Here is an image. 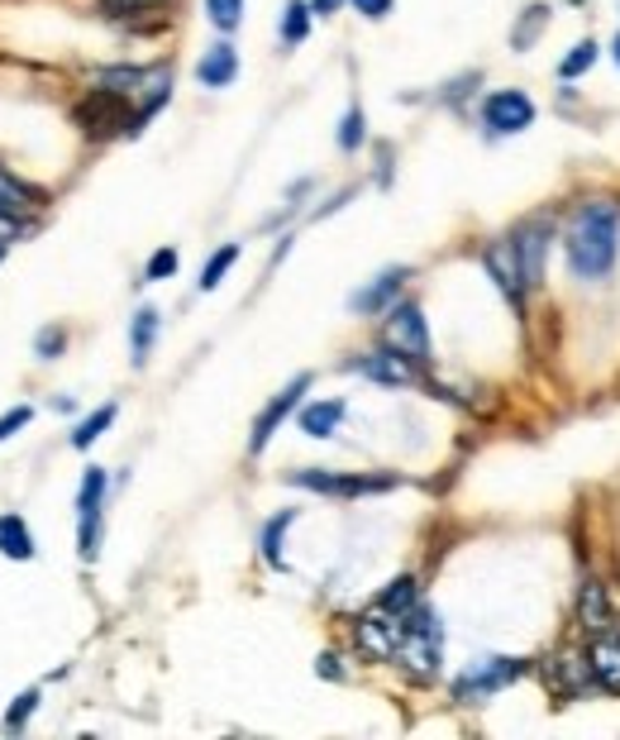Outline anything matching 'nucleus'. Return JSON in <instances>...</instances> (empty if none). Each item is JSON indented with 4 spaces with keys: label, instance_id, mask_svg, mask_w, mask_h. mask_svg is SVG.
I'll return each mask as SVG.
<instances>
[{
    "label": "nucleus",
    "instance_id": "nucleus-1",
    "mask_svg": "<svg viewBox=\"0 0 620 740\" xmlns=\"http://www.w3.org/2000/svg\"><path fill=\"white\" fill-rule=\"evenodd\" d=\"M620 254V206L616 201H583L563 234V258H569L573 277L583 282H601L616 268Z\"/></svg>",
    "mask_w": 620,
    "mask_h": 740
},
{
    "label": "nucleus",
    "instance_id": "nucleus-2",
    "mask_svg": "<svg viewBox=\"0 0 620 740\" xmlns=\"http://www.w3.org/2000/svg\"><path fill=\"white\" fill-rule=\"evenodd\" d=\"M440 650H444L440 616H434L430 606H416V612L406 616V636H401L397 659L416 673V679H434V673H440Z\"/></svg>",
    "mask_w": 620,
    "mask_h": 740
},
{
    "label": "nucleus",
    "instance_id": "nucleus-3",
    "mask_svg": "<svg viewBox=\"0 0 620 740\" xmlns=\"http://www.w3.org/2000/svg\"><path fill=\"white\" fill-rule=\"evenodd\" d=\"M296 487L306 493H320V497H373V493H391L397 478L391 473H329V469H301V473H286Z\"/></svg>",
    "mask_w": 620,
    "mask_h": 740
},
{
    "label": "nucleus",
    "instance_id": "nucleus-4",
    "mask_svg": "<svg viewBox=\"0 0 620 740\" xmlns=\"http://www.w3.org/2000/svg\"><path fill=\"white\" fill-rule=\"evenodd\" d=\"M401 636H406V616L387 612V606H367L359 616V626H353V640H359V650L367 659H397L401 650Z\"/></svg>",
    "mask_w": 620,
    "mask_h": 740
},
{
    "label": "nucleus",
    "instance_id": "nucleus-5",
    "mask_svg": "<svg viewBox=\"0 0 620 740\" xmlns=\"http://www.w3.org/2000/svg\"><path fill=\"white\" fill-rule=\"evenodd\" d=\"M105 469H86L82 478V493H77V550H82V559H96L101 550V501H105Z\"/></svg>",
    "mask_w": 620,
    "mask_h": 740
},
{
    "label": "nucleus",
    "instance_id": "nucleus-6",
    "mask_svg": "<svg viewBox=\"0 0 620 740\" xmlns=\"http://www.w3.org/2000/svg\"><path fill=\"white\" fill-rule=\"evenodd\" d=\"M382 335H387V345L406 354V359L425 363L430 359V329H425V315L411 301H397V307H387V325H382Z\"/></svg>",
    "mask_w": 620,
    "mask_h": 740
},
{
    "label": "nucleus",
    "instance_id": "nucleus-7",
    "mask_svg": "<svg viewBox=\"0 0 620 740\" xmlns=\"http://www.w3.org/2000/svg\"><path fill=\"white\" fill-rule=\"evenodd\" d=\"M482 125L492 129L496 139H506V135H525V129L535 125V101L525 96V91H516V86L492 91V96L482 101Z\"/></svg>",
    "mask_w": 620,
    "mask_h": 740
},
{
    "label": "nucleus",
    "instance_id": "nucleus-8",
    "mask_svg": "<svg viewBox=\"0 0 620 740\" xmlns=\"http://www.w3.org/2000/svg\"><path fill=\"white\" fill-rule=\"evenodd\" d=\"M520 669H525L520 659H478V664H468L464 679L454 683L458 703H482V697L501 693L511 679H520Z\"/></svg>",
    "mask_w": 620,
    "mask_h": 740
},
{
    "label": "nucleus",
    "instance_id": "nucleus-9",
    "mask_svg": "<svg viewBox=\"0 0 620 740\" xmlns=\"http://www.w3.org/2000/svg\"><path fill=\"white\" fill-rule=\"evenodd\" d=\"M306 392H311V373H301V378L292 382V388H282L268 406H262L258 420H254V435H248V454H262V449H268V440L277 435V426H282V420L296 412L301 396H306Z\"/></svg>",
    "mask_w": 620,
    "mask_h": 740
},
{
    "label": "nucleus",
    "instance_id": "nucleus-10",
    "mask_svg": "<svg viewBox=\"0 0 620 740\" xmlns=\"http://www.w3.org/2000/svg\"><path fill=\"white\" fill-rule=\"evenodd\" d=\"M482 268L492 273V282L501 287V292H506L511 301H525V292H530V287H525V273H520V254H516V240H496V244H487L482 248Z\"/></svg>",
    "mask_w": 620,
    "mask_h": 740
},
{
    "label": "nucleus",
    "instance_id": "nucleus-11",
    "mask_svg": "<svg viewBox=\"0 0 620 740\" xmlns=\"http://www.w3.org/2000/svg\"><path fill=\"white\" fill-rule=\"evenodd\" d=\"M125 96H115V91H91V101L77 105V125L86 129V135H110V129H134L125 120L120 111Z\"/></svg>",
    "mask_w": 620,
    "mask_h": 740
},
{
    "label": "nucleus",
    "instance_id": "nucleus-12",
    "mask_svg": "<svg viewBox=\"0 0 620 740\" xmlns=\"http://www.w3.org/2000/svg\"><path fill=\"white\" fill-rule=\"evenodd\" d=\"M363 378H373V382H382V388H411L416 382V359H406V354H397V349H377V354H363L359 363Z\"/></svg>",
    "mask_w": 620,
    "mask_h": 740
},
{
    "label": "nucleus",
    "instance_id": "nucleus-13",
    "mask_svg": "<svg viewBox=\"0 0 620 740\" xmlns=\"http://www.w3.org/2000/svg\"><path fill=\"white\" fill-rule=\"evenodd\" d=\"M549 240H553V230H549L545 220L520 224V234H516V254H520L525 287H539V282H545V254H549Z\"/></svg>",
    "mask_w": 620,
    "mask_h": 740
},
{
    "label": "nucleus",
    "instance_id": "nucleus-14",
    "mask_svg": "<svg viewBox=\"0 0 620 740\" xmlns=\"http://www.w3.org/2000/svg\"><path fill=\"white\" fill-rule=\"evenodd\" d=\"M577 626L587 636H601V631L616 626V612H611V592H606L601 578H587L583 592H577Z\"/></svg>",
    "mask_w": 620,
    "mask_h": 740
},
{
    "label": "nucleus",
    "instance_id": "nucleus-15",
    "mask_svg": "<svg viewBox=\"0 0 620 740\" xmlns=\"http://www.w3.org/2000/svg\"><path fill=\"white\" fill-rule=\"evenodd\" d=\"M406 277H411L406 268H387L373 287H363V292H353V297H349V311H359V315H377V311L397 307V292H401Z\"/></svg>",
    "mask_w": 620,
    "mask_h": 740
},
{
    "label": "nucleus",
    "instance_id": "nucleus-16",
    "mask_svg": "<svg viewBox=\"0 0 620 740\" xmlns=\"http://www.w3.org/2000/svg\"><path fill=\"white\" fill-rule=\"evenodd\" d=\"M587 659H592V673H597L601 689L620 693V631H616V626L601 631V636H592Z\"/></svg>",
    "mask_w": 620,
    "mask_h": 740
},
{
    "label": "nucleus",
    "instance_id": "nucleus-17",
    "mask_svg": "<svg viewBox=\"0 0 620 740\" xmlns=\"http://www.w3.org/2000/svg\"><path fill=\"white\" fill-rule=\"evenodd\" d=\"M234 77H239V53H234L230 44H215V48H206V58L196 62V82H201V86H210V91L230 86Z\"/></svg>",
    "mask_w": 620,
    "mask_h": 740
},
{
    "label": "nucleus",
    "instance_id": "nucleus-18",
    "mask_svg": "<svg viewBox=\"0 0 620 740\" xmlns=\"http://www.w3.org/2000/svg\"><path fill=\"white\" fill-rule=\"evenodd\" d=\"M339 420H344V402H339V396H325V402L301 406L296 426H301V435H311V440H329V435L339 430Z\"/></svg>",
    "mask_w": 620,
    "mask_h": 740
},
{
    "label": "nucleus",
    "instance_id": "nucleus-19",
    "mask_svg": "<svg viewBox=\"0 0 620 740\" xmlns=\"http://www.w3.org/2000/svg\"><path fill=\"white\" fill-rule=\"evenodd\" d=\"M549 683H553V693H587L592 683H597V673H592V659H577V655H559L553 659V669H549Z\"/></svg>",
    "mask_w": 620,
    "mask_h": 740
},
{
    "label": "nucleus",
    "instance_id": "nucleus-20",
    "mask_svg": "<svg viewBox=\"0 0 620 740\" xmlns=\"http://www.w3.org/2000/svg\"><path fill=\"white\" fill-rule=\"evenodd\" d=\"M0 554L5 559H34V535L24 517H0Z\"/></svg>",
    "mask_w": 620,
    "mask_h": 740
},
{
    "label": "nucleus",
    "instance_id": "nucleus-21",
    "mask_svg": "<svg viewBox=\"0 0 620 740\" xmlns=\"http://www.w3.org/2000/svg\"><path fill=\"white\" fill-rule=\"evenodd\" d=\"M38 201H44V192L24 187L20 177H10L5 167H0V210H10V216H24V210H34Z\"/></svg>",
    "mask_w": 620,
    "mask_h": 740
},
{
    "label": "nucleus",
    "instance_id": "nucleus-22",
    "mask_svg": "<svg viewBox=\"0 0 620 740\" xmlns=\"http://www.w3.org/2000/svg\"><path fill=\"white\" fill-rule=\"evenodd\" d=\"M377 606H387V612H397V616H411L416 606H420L416 578H391V583L377 592Z\"/></svg>",
    "mask_w": 620,
    "mask_h": 740
},
{
    "label": "nucleus",
    "instance_id": "nucleus-23",
    "mask_svg": "<svg viewBox=\"0 0 620 740\" xmlns=\"http://www.w3.org/2000/svg\"><path fill=\"white\" fill-rule=\"evenodd\" d=\"M311 20H315L311 0H286V10H282V44H286V48L306 44V34H311Z\"/></svg>",
    "mask_w": 620,
    "mask_h": 740
},
{
    "label": "nucleus",
    "instance_id": "nucleus-24",
    "mask_svg": "<svg viewBox=\"0 0 620 740\" xmlns=\"http://www.w3.org/2000/svg\"><path fill=\"white\" fill-rule=\"evenodd\" d=\"M545 24H549V5H530L525 15L516 20V30H511V48L525 53V48H535V38L545 34Z\"/></svg>",
    "mask_w": 620,
    "mask_h": 740
},
{
    "label": "nucleus",
    "instance_id": "nucleus-25",
    "mask_svg": "<svg viewBox=\"0 0 620 740\" xmlns=\"http://www.w3.org/2000/svg\"><path fill=\"white\" fill-rule=\"evenodd\" d=\"M597 58H601V48H597V38H583V44H573L569 48V58L559 62V77L563 82H577L587 68H597Z\"/></svg>",
    "mask_w": 620,
    "mask_h": 740
},
{
    "label": "nucleus",
    "instance_id": "nucleus-26",
    "mask_svg": "<svg viewBox=\"0 0 620 740\" xmlns=\"http://www.w3.org/2000/svg\"><path fill=\"white\" fill-rule=\"evenodd\" d=\"M153 335H157V311H153V307H139L134 325H129V349H134V363H143V359H149V349H153Z\"/></svg>",
    "mask_w": 620,
    "mask_h": 740
},
{
    "label": "nucleus",
    "instance_id": "nucleus-27",
    "mask_svg": "<svg viewBox=\"0 0 620 740\" xmlns=\"http://www.w3.org/2000/svg\"><path fill=\"white\" fill-rule=\"evenodd\" d=\"M234 258H239V244H220V254H210L206 258V268H201V292H215V287L224 282V273L234 268Z\"/></svg>",
    "mask_w": 620,
    "mask_h": 740
},
{
    "label": "nucleus",
    "instance_id": "nucleus-28",
    "mask_svg": "<svg viewBox=\"0 0 620 740\" xmlns=\"http://www.w3.org/2000/svg\"><path fill=\"white\" fill-rule=\"evenodd\" d=\"M110 420H115V402H105L101 412H91V416L82 420V426L72 430V444H77V449H91V444H96L105 430H110Z\"/></svg>",
    "mask_w": 620,
    "mask_h": 740
},
{
    "label": "nucleus",
    "instance_id": "nucleus-29",
    "mask_svg": "<svg viewBox=\"0 0 620 740\" xmlns=\"http://www.w3.org/2000/svg\"><path fill=\"white\" fill-rule=\"evenodd\" d=\"M292 521H296V511H282V517H272L268 525H262V559L268 564H282V535Z\"/></svg>",
    "mask_w": 620,
    "mask_h": 740
},
{
    "label": "nucleus",
    "instance_id": "nucleus-30",
    "mask_svg": "<svg viewBox=\"0 0 620 740\" xmlns=\"http://www.w3.org/2000/svg\"><path fill=\"white\" fill-rule=\"evenodd\" d=\"M206 20L215 24L220 34L239 30V20H244V0H206Z\"/></svg>",
    "mask_w": 620,
    "mask_h": 740
},
{
    "label": "nucleus",
    "instance_id": "nucleus-31",
    "mask_svg": "<svg viewBox=\"0 0 620 740\" xmlns=\"http://www.w3.org/2000/svg\"><path fill=\"white\" fill-rule=\"evenodd\" d=\"M38 712V689H30V693H20L15 703H10V712H5V736H20L24 726H30V717Z\"/></svg>",
    "mask_w": 620,
    "mask_h": 740
},
{
    "label": "nucleus",
    "instance_id": "nucleus-32",
    "mask_svg": "<svg viewBox=\"0 0 620 740\" xmlns=\"http://www.w3.org/2000/svg\"><path fill=\"white\" fill-rule=\"evenodd\" d=\"M363 143V111L359 105H349V115H344V125H339V149L353 153Z\"/></svg>",
    "mask_w": 620,
    "mask_h": 740
},
{
    "label": "nucleus",
    "instance_id": "nucleus-33",
    "mask_svg": "<svg viewBox=\"0 0 620 740\" xmlns=\"http://www.w3.org/2000/svg\"><path fill=\"white\" fill-rule=\"evenodd\" d=\"M62 345H68V329H38L34 354L38 359H52V354H62Z\"/></svg>",
    "mask_w": 620,
    "mask_h": 740
},
{
    "label": "nucleus",
    "instance_id": "nucleus-34",
    "mask_svg": "<svg viewBox=\"0 0 620 740\" xmlns=\"http://www.w3.org/2000/svg\"><path fill=\"white\" fill-rule=\"evenodd\" d=\"M177 273V248H157L149 258V282H163V277Z\"/></svg>",
    "mask_w": 620,
    "mask_h": 740
},
{
    "label": "nucleus",
    "instance_id": "nucleus-35",
    "mask_svg": "<svg viewBox=\"0 0 620 740\" xmlns=\"http://www.w3.org/2000/svg\"><path fill=\"white\" fill-rule=\"evenodd\" d=\"M30 406H15V412H5V416H0V440H10V435H15V430H24V426H30Z\"/></svg>",
    "mask_w": 620,
    "mask_h": 740
},
{
    "label": "nucleus",
    "instance_id": "nucleus-36",
    "mask_svg": "<svg viewBox=\"0 0 620 740\" xmlns=\"http://www.w3.org/2000/svg\"><path fill=\"white\" fill-rule=\"evenodd\" d=\"M353 10H359L363 20H387L391 15V5H397V0H349Z\"/></svg>",
    "mask_w": 620,
    "mask_h": 740
},
{
    "label": "nucleus",
    "instance_id": "nucleus-37",
    "mask_svg": "<svg viewBox=\"0 0 620 740\" xmlns=\"http://www.w3.org/2000/svg\"><path fill=\"white\" fill-rule=\"evenodd\" d=\"M20 230H24V224H20L15 216H10V210H0V244H10Z\"/></svg>",
    "mask_w": 620,
    "mask_h": 740
},
{
    "label": "nucleus",
    "instance_id": "nucleus-38",
    "mask_svg": "<svg viewBox=\"0 0 620 740\" xmlns=\"http://www.w3.org/2000/svg\"><path fill=\"white\" fill-rule=\"evenodd\" d=\"M315 673H325V679H344V669H339V659H335V655H320Z\"/></svg>",
    "mask_w": 620,
    "mask_h": 740
},
{
    "label": "nucleus",
    "instance_id": "nucleus-39",
    "mask_svg": "<svg viewBox=\"0 0 620 740\" xmlns=\"http://www.w3.org/2000/svg\"><path fill=\"white\" fill-rule=\"evenodd\" d=\"M339 5H344V0H311V10H315V15H320V20H329Z\"/></svg>",
    "mask_w": 620,
    "mask_h": 740
},
{
    "label": "nucleus",
    "instance_id": "nucleus-40",
    "mask_svg": "<svg viewBox=\"0 0 620 740\" xmlns=\"http://www.w3.org/2000/svg\"><path fill=\"white\" fill-rule=\"evenodd\" d=\"M611 58H616V68H620V34L611 38Z\"/></svg>",
    "mask_w": 620,
    "mask_h": 740
},
{
    "label": "nucleus",
    "instance_id": "nucleus-41",
    "mask_svg": "<svg viewBox=\"0 0 620 740\" xmlns=\"http://www.w3.org/2000/svg\"><path fill=\"white\" fill-rule=\"evenodd\" d=\"M129 5H143V0H129Z\"/></svg>",
    "mask_w": 620,
    "mask_h": 740
}]
</instances>
